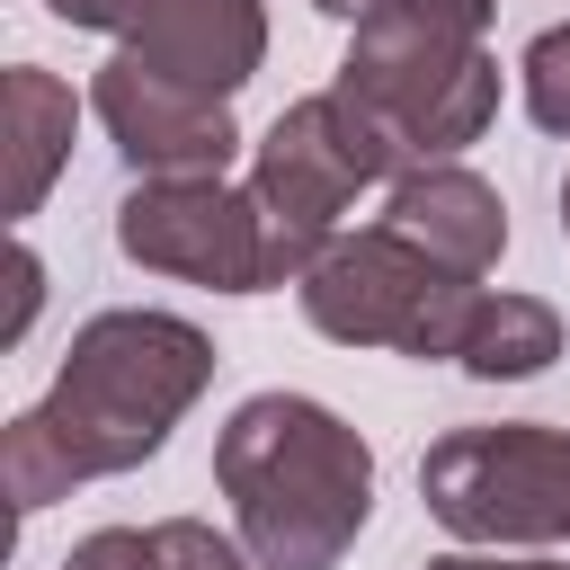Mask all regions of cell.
<instances>
[{
    "label": "cell",
    "instance_id": "4fadbf2b",
    "mask_svg": "<svg viewBox=\"0 0 570 570\" xmlns=\"http://www.w3.org/2000/svg\"><path fill=\"white\" fill-rule=\"evenodd\" d=\"M552 356H561V312L534 303V294H481V312H472V330L454 347V365L481 374V383H525Z\"/></svg>",
    "mask_w": 570,
    "mask_h": 570
},
{
    "label": "cell",
    "instance_id": "7a4b0ae2",
    "mask_svg": "<svg viewBox=\"0 0 570 570\" xmlns=\"http://www.w3.org/2000/svg\"><path fill=\"white\" fill-rule=\"evenodd\" d=\"M214 490L258 570H330L374 517V445L312 392H249L214 436Z\"/></svg>",
    "mask_w": 570,
    "mask_h": 570
},
{
    "label": "cell",
    "instance_id": "277c9868",
    "mask_svg": "<svg viewBox=\"0 0 570 570\" xmlns=\"http://www.w3.org/2000/svg\"><path fill=\"white\" fill-rule=\"evenodd\" d=\"M116 249L134 267H160L214 294H267V285H303L330 240L276 223L249 187H223V178H134L116 205Z\"/></svg>",
    "mask_w": 570,
    "mask_h": 570
},
{
    "label": "cell",
    "instance_id": "3957f363",
    "mask_svg": "<svg viewBox=\"0 0 570 570\" xmlns=\"http://www.w3.org/2000/svg\"><path fill=\"white\" fill-rule=\"evenodd\" d=\"M490 0H374L330 89H347L410 160H454L499 116Z\"/></svg>",
    "mask_w": 570,
    "mask_h": 570
},
{
    "label": "cell",
    "instance_id": "5bb4252c",
    "mask_svg": "<svg viewBox=\"0 0 570 570\" xmlns=\"http://www.w3.org/2000/svg\"><path fill=\"white\" fill-rule=\"evenodd\" d=\"M517 80H525V116H534L543 134H570V27H543V36L525 45Z\"/></svg>",
    "mask_w": 570,
    "mask_h": 570
},
{
    "label": "cell",
    "instance_id": "2e32d148",
    "mask_svg": "<svg viewBox=\"0 0 570 570\" xmlns=\"http://www.w3.org/2000/svg\"><path fill=\"white\" fill-rule=\"evenodd\" d=\"M428 570H570V561H499V552H445Z\"/></svg>",
    "mask_w": 570,
    "mask_h": 570
},
{
    "label": "cell",
    "instance_id": "e0dca14e",
    "mask_svg": "<svg viewBox=\"0 0 570 570\" xmlns=\"http://www.w3.org/2000/svg\"><path fill=\"white\" fill-rule=\"evenodd\" d=\"M312 9H330V18H347V27H356V18L374 9V0H312Z\"/></svg>",
    "mask_w": 570,
    "mask_h": 570
},
{
    "label": "cell",
    "instance_id": "9a60e30c",
    "mask_svg": "<svg viewBox=\"0 0 570 570\" xmlns=\"http://www.w3.org/2000/svg\"><path fill=\"white\" fill-rule=\"evenodd\" d=\"M36 303H45V267H36V249L18 240V249H9V321H0V347H18V338H27Z\"/></svg>",
    "mask_w": 570,
    "mask_h": 570
},
{
    "label": "cell",
    "instance_id": "6da1fadb",
    "mask_svg": "<svg viewBox=\"0 0 570 570\" xmlns=\"http://www.w3.org/2000/svg\"><path fill=\"white\" fill-rule=\"evenodd\" d=\"M214 383V338L178 312H98L80 321L53 392L0 428V481L18 517L53 508L80 481L134 472L169 445V428Z\"/></svg>",
    "mask_w": 570,
    "mask_h": 570
},
{
    "label": "cell",
    "instance_id": "7c38bea8",
    "mask_svg": "<svg viewBox=\"0 0 570 570\" xmlns=\"http://www.w3.org/2000/svg\"><path fill=\"white\" fill-rule=\"evenodd\" d=\"M62 570H249L232 534L205 517H160V525H98L62 552Z\"/></svg>",
    "mask_w": 570,
    "mask_h": 570
},
{
    "label": "cell",
    "instance_id": "8fae6325",
    "mask_svg": "<svg viewBox=\"0 0 570 570\" xmlns=\"http://www.w3.org/2000/svg\"><path fill=\"white\" fill-rule=\"evenodd\" d=\"M71 125H80V98H71L53 71H36V62L0 71V196H9L18 223H27V214L45 205V187L62 178Z\"/></svg>",
    "mask_w": 570,
    "mask_h": 570
},
{
    "label": "cell",
    "instance_id": "ba28073f",
    "mask_svg": "<svg viewBox=\"0 0 570 570\" xmlns=\"http://www.w3.org/2000/svg\"><path fill=\"white\" fill-rule=\"evenodd\" d=\"M62 27L116 36V53L151 62L160 80H187L205 98H232L267 62V9L258 0H45Z\"/></svg>",
    "mask_w": 570,
    "mask_h": 570
},
{
    "label": "cell",
    "instance_id": "9c48e42d",
    "mask_svg": "<svg viewBox=\"0 0 570 570\" xmlns=\"http://www.w3.org/2000/svg\"><path fill=\"white\" fill-rule=\"evenodd\" d=\"M107 142L134 160V178H223L232 151H240V125H232V98H205L187 80H160L151 62L116 53L89 89Z\"/></svg>",
    "mask_w": 570,
    "mask_h": 570
},
{
    "label": "cell",
    "instance_id": "30bf717a",
    "mask_svg": "<svg viewBox=\"0 0 570 570\" xmlns=\"http://www.w3.org/2000/svg\"><path fill=\"white\" fill-rule=\"evenodd\" d=\"M383 232H401L410 249H428L454 276H490L499 249H508V205L463 160H419L383 187Z\"/></svg>",
    "mask_w": 570,
    "mask_h": 570
},
{
    "label": "cell",
    "instance_id": "8992f818",
    "mask_svg": "<svg viewBox=\"0 0 570 570\" xmlns=\"http://www.w3.org/2000/svg\"><path fill=\"white\" fill-rule=\"evenodd\" d=\"M419 499L454 543H570V428H454L428 445Z\"/></svg>",
    "mask_w": 570,
    "mask_h": 570
},
{
    "label": "cell",
    "instance_id": "52a82bcc",
    "mask_svg": "<svg viewBox=\"0 0 570 570\" xmlns=\"http://www.w3.org/2000/svg\"><path fill=\"white\" fill-rule=\"evenodd\" d=\"M401 169H419L347 89H321V98H294L276 125H267V142H258V160H249V196L276 214V223H294V232H312V240H338L330 223L365 196V187H392Z\"/></svg>",
    "mask_w": 570,
    "mask_h": 570
},
{
    "label": "cell",
    "instance_id": "ac0fdd59",
    "mask_svg": "<svg viewBox=\"0 0 570 570\" xmlns=\"http://www.w3.org/2000/svg\"><path fill=\"white\" fill-rule=\"evenodd\" d=\"M561 232H570V178H561Z\"/></svg>",
    "mask_w": 570,
    "mask_h": 570
},
{
    "label": "cell",
    "instance_id": "5b68a950",
    "mask_svg": "<svg viewBox=\"0 0 570 570\" xmlns=\"http://www.w3.org/2000/svg\"><path fill=\"white\" fill-rule=\"evenodd\" d=\"M303 321L338 347H401V356H454L472 312H481V276L436 267L428 249H410L401 232H338L312 276L294 285Z\"/></svg>",
    "mask_w": 570,
    "mask_h": 570
}]
</instances>
